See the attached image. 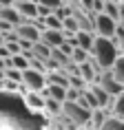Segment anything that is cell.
<instances>
[{
  "instance_id": "cell-10",
  "label": "cell",
  "mask_w": 124,
  "mask_h": 130,
  "mask_svg": "<svg viewBox=\"0 0 124 130\" xmlns=\"http://www.w3.org/2000/svg\"><path fill=\"white\" fill-rule=\"evenodd\" d=\"M16 11L20 13L22 20H35L38 18V5H35V0H27V2H14Z\"/></svg>"
},
{
  "instance_id": "cell-25",
  "label": "cell",
  "mask_w": 124,
  "mask_h": 130,
  "mask_svg": "<svg viewBox=\"0 0 124 130\" xmlns=\"http://www.w3.org/2000/svg\"><path fill=\"white\" fill-rule=\"evenodd\" d=\"M14 2H27V0H14Z\"/></svg>"
},
{
  "instance_id": "cell-3",
  "label": "cell",
  "mask_w": 124,
  "mask_h": 130,
  "mask_svg": "<svg viewBox=\"0 0 124 130\" xmlns=\"http://www.w3.org/2000/svg\"><path fill=\"white\" fill-rule=\"evenodd\" d=\"M117 29V22L106 13H93V33L97 38H113Z\"/></svg>"
},
{
  "instance_id": "cell-16",
  "label": "cell",
  "mask_w": 124,
  "mask_h": 130,
  "mask_svg": "<svg viewBox=\"0 0 124 130\" xmlns=\"http://www.w3.org/2000/svg\"><path fill=\"white\" fill-rule=\"evenodd\" d=\"M109 71H111V75L124 86V55H117L115 62H113V66H111Z\"/></svg>"
},
{
  "instance_id": "cell-11",
  "label": "cell",
  "mask_w": 124,
  "mask_h": 130,
  "mask_svg": "<svg viewBox=\"0 0 124 130\" xmlns=\"http://www.w3.org/2000/svg\"><path fill=\"white\" fill-rule=\"evenodd\" d=\"M86 88L91 90V95H93V99H95L97 104V108H104V110H109L111 102H113V97L106 93V90L102 88V86H97V84H91V86H86Z\"/></svg>"
},
{
  "instance_id": "cell-5",
  "label": "cell",
  "mask_w": 124,
  "mask_h": 130,
  "mask_svg": "<svg viewBox=\"0 0 124 130\" xmlns=\"http://www.w3.org/2000/svg\"><path fill=\"white\" fill-rule=\"evenodd\" d=\"M95 84H97V86H102L111 97H117V95H122V93H124V86L117 82L113 75H111V71H102Z\"/></svg>"
},
{
  "instance_id": "cell-18",
  "label": "cell",
  "mask_w": 124,
  "mask_h": 130,
  "mask_svg": "<svg viewBox=\"0 0 124 130\" xmlns=\"http://www.w3.org/2000/svg\"><path fill=\"white\" fill-rule=\"evenodd\" d=\"M89 57H91V53L89 51H84V48H78V46H73V51H71V62L73 64H84V62H89Z\"/></svg>"
},
{
  "instance_id": "cell-1",
  "label": "cell",
  "mask_w": 124,
  "mask_h": 130,
  "mask_svg": "<svg viewBox=\"0 0 124 130\" xmlns=\"http://www.w3.org/2000/svg\"><path fill=\"white\" fill-rule=\"evenodd\" d=\"M117 55H120V51H117L115 42L111 38H97L95 35V42H93V48H91V60L95 62L100 69L109 71Z\"/></svg>"
},
{
  "instance_id": "cell-17",
  "label": "cell",
  "mask_w": 124,
  "mask_h": 130,
  "mask_svg": "<svg viewBox=\"0 0 124 130\" xmlns=\"http://www.w3.org/2000/svg\"><path fill=\"white\" fill-rule=\"evenodd\" d=\"M102 13H106L109 18H113L115 22H120V13H122V7H120L117 2H113V0H106V2H104Z\"/></svg>"
},
{
  "instance_id": "cell-22",
  "label": "cell",
  "mask_w": 124,
  "mask_h": 130,
  "mask_svg": "<svg viewBox=\"0 0 124 130\" xmlns=\"http://www.w3.org/2000/svg\"><path fill=\"white\" fill-rule=\"evenodd\" d=\"M14 5V0H0V7H11Z\"/></svg>"
},
{
  "instance_id": "cell-20",
  "label": "cell",
  "mask_w": 124,
  "mask_h": 130,
  "mask_svg": "<svg viewBox=\"0 0 124 130\" xmlns=\"http://www.w3.org/2000/svg\"><path fill=\"white\" fill-rule=\"evenodd\" d=\"M97 130H124V121L122 119H115V117H106V121L100 126Z\"/></svg>"
},
{
  "instance_id": "cell-12",
  "label": "cell",
  "mask_w": 124,
  "mask_h": 130,
  "mask_svg": "<svg viewBox=\"0 0 124 130\" xmlns=\"http://www.w3.org/2000/svg\"><path fill=\"white\" fill-rule=\"evenodd\" d=\"M0 20L9 22V24H14V27H18V24H22V22H27V20H22V18H20V13L16 11L14 5H11V7H0Z\"/></svg>"
},
{
  "instance_id": "cell-9",
  "label": "cell",
  "mask_w": 124,
  "mask_h": 130,
  "mask_svg": "<svg viewBox=\"0 0 124 130\" xmlns=\"http://www.w3.org/2000/svg\"><path fill=\"white\" fill-rule=\"evenodd\" d=\"M40 42L47 44L49 48H58L64 42V31H60V29H44L40 33Z\"/></svg>"
},
{
  "instance_id": "cell-2",
  "label": "cell",
  "mask_w": 124,
  "mask_h": 130,
  "mask_svg": "<svg viewBox=\"0 0 124 130\" xmlns=\"http://www.w3.org/2000/svg\"><path fill=\"white\" fill-rule=\"evenodd\" d=\"M60 119L71 128H78V126H89L91 119V110L80 106L78 102H62V112Z\"/></svg>"
},
{
  "instance_id": "cell-8",
  "label": "cell",
  "mask_w": 124,
  "mask_h": 130,
  "mask_svg": "<svg viewBox=\"0 0 124 130\" xmlns=\"http://www.w3.org/2000/svg\"><path fill=\"white\" fill-rule=\"evenodd\" d=\"M67 42H71L73 46L84 48V51H89V53H91L93 42H95V33H91V31H76V33H73V38H71V40H67Z\"/></svg>"
},
{
  "instance_id": "cell-19",
  "label": "cell",
  "mask_w": 124,
  "mask_h": 130,
  "mask_svg": "<svg viewBox=\"0 0 124 130\" xmlns=\"http://www.w3.org/2000/svg\"><path fill=\"white\" fill-rule=\"evenodd\" d=\"M2 79H9V82L22 84V71L11 69V66H5V71H2Z\"/></svg>"
},
{
  "instance_id": "cell-24",
  "label": "cell",
  "mask_w": 124,
  "mask_h": 130,
  "mask_svg": "<svg viewBox=\"0 0 124 130\" xmlns=\"http://www.w3.org/2000/svg\"><path fill=\"white\" fill-rule=\"evenodd\" d=\"M5 69V60H0V71Z\"/></svg>"
},
{
  "instance_id": "cell-14",
  "label": "cell",
  "mask_w": 124,
  "mask_h": 130,
  "mask_svg": "<svg viewBox=\"0 0 124 130\" xmlns=\"http://www.w3.org/2000/svg\"><path fill=\"white\" fill-rule=\"evenodd\" d=\"M29 53H18V55H11L7 62H5V66H11V69H18V71H24L29 69Z\"/></svg>"
},
{
  "instance_id": "cell-15",
  "label": "cell",
  "mask_w": 124,
  "mask_h": 130,
  "mask_svg": "<svg viewBox=\"0 0 124 130\" xmlns=\"http://www.w3.org/2000/svg\"><path fill=\"white\" fill-rule=\"evenodd\" d=\"M109 115L124 121V93L117 95V97H113V102H111V106H109Z\"/></svg>"
},
{
  "instance_id": "cell-26",
  "label": "cell",
  "mask_w": 124,
  "mask_h": 130,
  "mask_svg": "<svg viewBox=\"0 0 124 130\" xmlns=\"http://www.w3.org/2000/svg\"><path fill=\"white\" fill-rule=\"evenodd\" d=\"M0 130H11V128H0Z\"/></svg>"
},
{
  "instance_id": "cell-21",
  "label": "cell",
  "mask_w": 124,
  "mask_h": 130,
  "mask_svg": "<svg viewBox=\"0 0 124 130\" xmlns=\"http://www.w3.org/2000/svg\"><path fill=\"white\" fill-rule=\"evenodd\" d=\"M35 2H38V5H44V7H49L51 11H55V9L60 7L64 0H35Z\"/></svg>"
},
{
  "instance_id": "cell-4",
  "label": "cell",
  "mask_w": 124,
  "mask_h": 130,
  "mask_svg": "<svg viewBox=\"0 0 124 130\" xmlns=\"http://www.w3.org/2000/svg\"><path fill=\"white\" fill-rule=\"evenodd\" d=\"M22 86L27 90L38 93V90H42L47 86V77H44V73H40L35 69H24L22 71Z\"/></svg>"
},
{
  "instance_id": "cell-7",
  "label": "cell",
  "mask_w": 124,
  "mask_h": 130,
  "mask_svg": "<svg viewBox=\"0 0 124 130\" xmlns=\"http://www.w3.org/2000/svg\"><path fill=\"white\" fill-rule=\"evenodd\" d=\"M40 29L35 27L33 22H22V24H18L16 27V35L20 38V40H27V42H40Z\"/></svg>"
},
{
  "instance_id": "cell-13",
  "label": "cell",
  "mask_w": 124,
  "mask_h": 130,
  "mask_svg": "<svg viewBox=\"0 0 124 130\" xmlns=\"http://www.w3.org/2000/svg\"><path fill=\"white\" fill-rule=\"evenodd\" d=\"M49 53H51V48L47 44H42V42H35L33 46H31V51H29V55L33 60H40L44 66H47V62H49Z\"/></svg>"
},
{
  "instance_id": "cell-6",
  "label": "cell",
  "mask_w": 124,
  "mask_h": 130,
  "mask_svg": "<svg viewBox=\"0 0 124 130\" xmlns=\"http://www.w3.org/2000/svg\"><path fill=\"white\" fill-rule=\"evenodd\" d=\"M44 102H47V99H44L40 93H33V90H27V93L22 95V104H24V108H27L29 112H33V115H35V112H38V115L44 112Z\"/></svg>"
},
{
  "instance_id": "cell-23",
  "label": "cell",
  "mask_w": 124,
  "mask_h": 130,
  "mask_svg": "<svg viewBox=\"0 0 124 130\" xmlns=\"http://www.w3.org/2000/svg\"><path fill=\"white\" fill-rule=\"evenodd\" d=\"M0 44H5V35L0 33Z\"/></svg>"
}]
</instances>
